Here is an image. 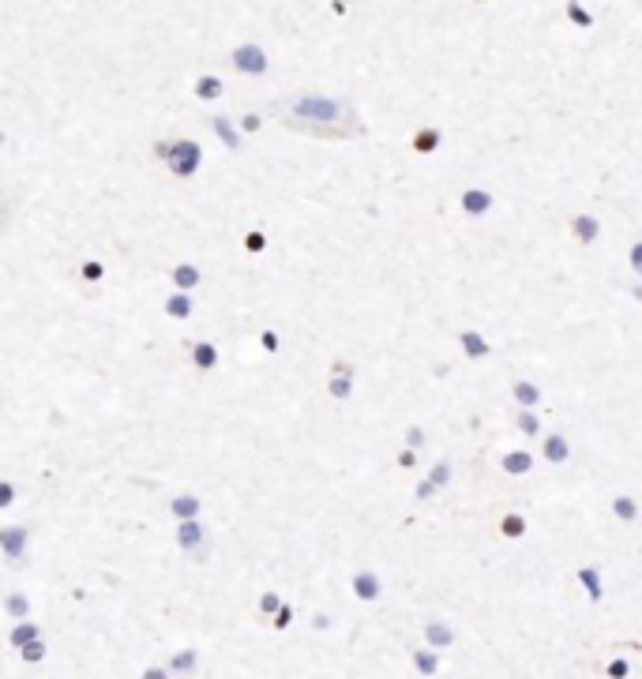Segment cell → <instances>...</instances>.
<instances>
[{
    "label": "cell",
    "instance_id": "obj_6",
    "mask_svg": "<svg viewBox=\"0 0 642 679\" xmlns=\"http://www.w3.org/2000/svg\"><path fill=\"white\" fill-rule=\"evenodd\" d=\"M492 192H484V188H466L462 199H458V207H462V214L466 218H484V214H492Z\"/></svg>",
    "mask_w": 642,
    "mask_h": 679
},
{
    "label": "cell",
    "instance_id": "obj_7",
    "mask_svg": "<svg viewBox=\"0 0 642 679\" xmlns=\"http://www.w3.org/2000/svg\"><path fill=\"white\" fill-rule=\"evenodd\" d=\"M541 455L553 462V465H567V462H571V439L563 435V432H545Z\"/></svg>",
    "mask_w": 642,
    "mask_h": 679
},
{
    "label": "cell",
    "instance_id": "obj_14",
    "mask_svg": "<svg viewBox=\"0 0 642 679\" xmlns=\"http://www.w3.org/2000/svg\"><path fill=\"white\" fill-rule=\"evenodd\" d=\"M425 642L432 649H447V646H455V627L443 623V619H428L425 623Z\"/></svg>",
    "mask_w": 642,
    "mask_h": 679
},
{
    "label": "cell",
    "instance_id": "obj_13",
    "mask_svg": "<svg viewBox=\"0 0 642 679\" xmlns=\"http://www.w3.org/2000/svg\"><path fill=\"white\" fill-rule=\"evenodd\" d=\"M511 394H515V402L522 409H537L545 402V394H541V387H537L533 379H515V383H511Z\"/></svg>",
    "mask_w": 642,
    "mask_h": 679
},
{
    "label": "cell",
    "instance_id": "obj_29",
    "mask_svg": "<svg viewBox=\"0 0 642 679\" xmlns=\"http://www.w3.org/2000/svg\"><path fill=\"white\" fill-rule=\"evenodd\" d=\"M451 473H455V469H451V462H447V458H440V462H432L428 481L436 484V488H447V484H451Z\"/></svg>",
    "mask_w": 642,
    "mask_h": 679
},
{
    "label": "cell",
    "instance_id": "obj_44",
    "mask_svg": "<svg viewBox=\"0 0 642 679\" xmlns=\"http://www.w3.org/2000/svg\"><path fill=\"white\" fill-rule=\"evenodd\" d=\"M413 465H417V450H410V447L398 450V469H413Z\"/></svg>",
    "mask_w": 642,
    "mask_h": 679
},
{
    "label": "cell",
    "instance_id": "obj_19",
    "mask_svg": "<svg viewBox=\"0 0 642 679\" xmlns=\"http://www.w3.org/2000/svg\"><path fill=\"white\" fill-rule=\"evenodd\" d=\"M440 143H443V131H440V128H417L413 139H410L413 154H436Z\"/></svg>",
    "mask_w": 642,
    "mask_h": 679
},
{
    "label": "cell",
    "instance_id": "obj_21",
    "mask_svg": "<svg viewBox=\"0 0 642 679\" xmlns=\"http://www.w3.org/2000/svg\"><path fill=\"white\" fill-rule=\"evenodd\" d=\"M162 312H165L169 319H188V315L195 312V304H192L188 293H169L165 304H162Z\"/></svg>",
    "mask_w": 642,
    "mask_h": 679
},
{
    "label": "cell",
    "instance_id": "obj_12",
    "mask_svg": "<svg viewBox=\"0 0 642 679\" xmlns=\"http://www.w3.org/2000/svg\"><path fill=\"white\" fill-rule=\"evenodd\" d=\"M169 511H173V518H177V522H188V518H200V511H203V499L195 496V491H180V496H173V499H169Z\"/></svg>",
    "mask_w": 642,
    "mask_h": 679
},
{
    "label": "cell",
    "instance_id": "obj_46",
    "mask_svg": "<svg viewBox=\"0 0 642 679\" xmlns=\"http://www.w3.org/2000/svg\"><path fill=\"white\" fill-rule=\"evenodd\" d=\"M139 679H173V672H169V668H147Z\"/></svg>",
    "mask_w": 642,
    "mask_h": 679
},
{
    "label": "cell",
    "instance_id": "obj_42",
    "mask_svg": "<svg viewBox=\"0 0 642 679\" xmlns=\"http://www.w3.org/2000/svg\"><path fill=\"white\" fill-rule=\"evenodd\" d=\"M259 345H263L267 353H278V349H282V342H278V335H274V330H263V335H259Z\"/></svg>",
    "mask_w": 642,
    "mask_h": 679
},
{
    "label": "cell",
    "instance_id": "obj_26",
    "mask_svg": "<svg viewBox=\"0 0 642 679\" xmlns=\"http://www.w3.org/2000/svg\"><path fill=\"white\" fill-rule=\"evenodd\" d=\"M4 612H8V616L16 619V623H19V619H27L31 597H27V593H19V590H16V593H8V597H4Z\"/></svg>",
    "mask_w": 642,
    "mask_h": 679
},
{
    "label": "cell",
    "instance_id": "obj_11",
    "mask_svg": "<svg viewBox=\"0 0 642 679\" xmlns=\"http://www.w3.org/2000/svg\"><path fill=\"white\" fill-rule=\"evenodd\" d=\"M571 237H575V241H579L582 248L597 244V237H601V222H597L594 214H575V218H571Z\"/></svg>",
    "mask_w": 642,
    "mask_h": 679
},
{
    "label": "cell",
    "instance_id": "obj_30",
    "mask_svg": "<svg viewBox=\"0 0 642 679\" xmlns=\"http://www.w3.org/2000/svg\"><path fill=\"white\" fill-rule=\"evenodd\" d=\"M518 432L522 435H545L541 432V417L533 409H518Z\"/></svg>",
    "mask_w": 642,
    "mask_h": 679
},
{
    "label": "cell",
    "instance_id": "obj_34",
    "mask_svg": "<svg viewBox=\"0 0 642 679\" xmlns=\"http://www.w3.org/2000/svg\"><path fill=\"white\" fill-rule=\"evenodd\" d=\"M80 274H83V282H102V278H106V267H102L98 259H87Z\"/></svg>",
    "mask_w": 642,
    "mask_h": 679
},
{
    "label": "cell",
    "instance_id": "obj_45",
    "mask_svg": "<svg viewBox=\"0 0 642 679\" xmlns=\"http://www.w3.org/2000/svg\"><path fill=\"white\" fill-rule=\"evenodd\" d=\"M331 376H357V368H353L349 361H334V364H331Z\"/></svg>",
    "mask_w": 642,
    "mask_h": 679
},
{
    "label": "cell",
    "instance_id": "obj_33",
    "mask_svg": "<svg viewBox=\"0 0 642 679\" xmlns=\"http://www.w3.org/2000/svg\"><path fill=\"white\" fill-rule=\"evenodd\" d=\"M567 19H571L575 26H594V16H589L582 4H567Z\"/></svg>",
    "mask_w": 642,
    "mask_h": 679
},
{
    "label": "cell",
    "instance_id": "obj_1",
    "mask_svg": "<svg viewBox=\"0 0 642 679\" xmlns=\"http://www.w3.org/2000/svg\"><path fill=\"white\" fill-rule=\"evenodd\" d=\"M293 121H305V124H342L349 116V105L342 98H327V94H305V98H293L290 102V113Z\"/></svg>",
    "mask_w": 642,
    "mask_h": 679
},
{
    "label": "cell",
    "instance_id": "obj_2",
    "mask_svg": "<svg viewBox=\"0 0 642 679\" xmlns=\"http://www.w3.org/2000/svg\"><path fill=\"white\" fill-rule=\"evenodd\" d=\"M200 165H203V146L195 143V139H169V158H165V169L173 173V177H180V180H188V177H195L200 173Z\"/></svg>",
    "mask_w": 642,
    "mask_h": 679
},
{
    "label": "cell",
    "instance_id": "obj_27",
    "mask_svg": "<svg viewBox=\"0 0 642 679\" xmlns=\"http://www.w3.org/2000/svg\"><path fill=\"white\" fill-rule=\"evenodd\" d=\"M327 394H331L334 402H349L353 398V376H331L327 379Z\"/></svg>",
    "mask_w": 642,
    "mask_h": 679
},
{
    "label": "cell",
    "instance_id": "obj_28",
    "mask_svg": "<svg viewBox=\"0 0 642 679\" xmlns=\"http://www.w3.org/2000/svg\"><path fill=\"white\" fill-rule=\"evenodd\" d=\"M500 533H504L507 541L526 537V518H522V514H504V518H500Z\"/></svg>",
    "mask_w": 642,
    "mask_h": 679
},
{
    "label": "cell",
    "instance_id": "obj_8",
    "mask_svg": "<svg viewBox=\"0 0 642 679\" xmlns=\"http://www.w3.org/2000/svg\"><path fill=\"white\" fill-rule=\"evenodd\" d=\"M458 345H462L466 361H489L492 357V342L484 338L481 330H462V335H458Z\"/></svg>",
    "mask_w": 642,
    "mask_h": 679
},
{
    "label": "cell",
    "instance_id": "obj_39",
    "mask_svg": "<svg viewBox=\"0 0 642 679\" xmlns=\"http://www.w3.org/2000/svg\"><path fill=\"white\" fill-rule=\"evenodd\" d=\"M436 491H440V488H436V484H432L428 477H425V481L413 488V499H417V503H425V499H432V496H436Z\"/></svg>",
    "mask_w": 642,
    "mask_h": 679
},
{
    "label": "cell",
    "instance_id": "obj_49",
    "mask_svg": "<svg viewBox=\"0 0 642 679\" xmlns=\"http://www.w3.org/2000/svg\"><path fill=\"white\" fill-rule=\"evenodd\" d=\"M567 4H582V0H567Z\"/></svg>",
    "mask_w": 642,
    "mask_h": 679
},
{
    "label": "cell",
    "instance_id": "obj_38",
    "mask_svg": "<svg viewBox=\"0 0 642 679\" xmlns=\"http://www.w3.org/2000/svg\"><path fill=\"white\" fill-rule=\"evenodd\" d=\"M16 503V484L11 481H0V511H8Z\"/></svg>",
    "mask_w": 642,
    "mask_h": 679
},
{
    "label": "cell",
    "instance_id": "obj_16",
    "mask_svg": "<svg viewBox=\"0 0 642 679\" xmlns=\"http://www.w3.org/2000/svg\"><path fill=\"white\" fill-rule=\"evenodd\" d=\"M169 278H173L177 293H192L195 286L203 282V271L195 267V263H177V267H173V274H169Z\"/></svg>",
    "mask_w": 642,
    "mask_h": 679
},
{
    "label": "cell",
    "instance_id": "obj_25",
    "mask_svg": "<svg viewBox=\"0 0 642 679\" xmlns=\"http://www.w3.org/2000/svg\"><path fill=\"white\" fill-rule=\"evenodd\" d=\"M34 638H42V631H38V627H34L31 619H19L16 627H11V634H8V642L16 646V649H23V646H27V642H34Z\"/></svg>",
    "mask_w": 642,
    "mask_h": 679
},
{
    "label": "cell",
    "instance_id": "obj_3",
    "mask_svg": "<svg viewBox=\"0 0 642 679\" xmlns=\"http://www.w3.org/2000/svg\"><path fill=\"white\" fill-rule=\"evenodd\" d=\"M229 64H233L241 75H267L271 57H267V49L259 45V42H241L237 49L229 53Z\"/></svg>",
    "mask_w": 642,
    "mask_h": 679
},
{
    "label": "cell",
    "instance_id": "obj_22",
    "mask_svg": "<svg viewBox=\"0 0 642 679\" xmlns=\"http://www.w3.org/2000/svg\"><path fill=\"white\" fill-rule=\"evenodd\" d=\"M192 90H195V98H200V102H218L226 87H222V79H218V75H200Z\"/></svg>",
    "mask_w": 642,
    "mask_h": 679
},
{
    "label": "cell",
    "instance_id": "obj_36",
    "mask_svg": "<svg viewBox=\"0 0 642 679\" xmlns=\"http://www.w3.org/2000/svg\"><path fill=\"white\" fill-rule=\"evenodd\" d=\"M271 623H274V631H285V627L293 623V608H290V604H282V608L271 616Z\"/></svg>",
    "mask_w": 642,
    "mask_h": 679
},
{
    "label": "cell",
    "instance_id": "obj_15",
    "mask_svg": "<svg viewBox=\"0 0 642 679\" xmlns=\"http://www.w3.org/2000/svg\"><path fill=\"white\" fill-rule=\"evenodd\" d=\"M612 518H616V522H624V526L638 522V499L631 496V491H620V496H612Z\"/></svg>",
    "mask_w": 642,
    "mask_h": 679
},
{
    "label": "cell",
    "instance_id": "obj_48",
    "mask_svg": "<svg viewBox=\"0 0 642 679\" xmlns=\"http://www.w3.org/2000/svg\"><path fill=\"white\" fill-rule=\"evenodd\" d=\"M0 203H11V199H4V195H0ZM8 218H11V207H4V210H0V229H4V225H8Z\"/></svg>",
    "mask_w": 642,
    "mask_h": 679
},
{
    "label": "cell",
    "instance_id": "obj_24",
    "mask_svg": "<svg viewBox=\"0 0 642 679\" xmlns=\"http://www.w3.org/2000/svg\"><path fill=\"white\" fill-rule=\"evenodd\" d=\"M195 664H200V649H180V653L169 657V672L192 675V672H195Z\"/></svg>",
    "mask_w": 642,
    "mask_h": 679
},
{
    "label": "cell",
    "instance_id": "obj_32",
    "mask_svg": "<svg viewBox=\"0 0 642 679\" xmlns=\"http://www.w3.org/2000/svg\"><path fill=\"white\" fill-rule=\"evenodd\" d=\"M267 248V233H259V229H252V233H244V251H252V256H259V251Z\"/></svg>",
    "mask_w": 642,
    "mask_h": 679
},
{
    "label": "cell",
    "instance_id": "obj_35",
    "mask_svg": "<svg viewBox=\"0 0 642 679\" xmlns=\"http://www.w3.org/2000/svg\"><path fill=\"white\" fill-rule=\"evenodd\" d=\"M605 675H609V679H627V675H631V664H627L624 657H616V661H609Z\"/></svg>",
    "mask_w": 642,
    "mask_h": 679
},
{
    "label": "cell",
    "instance_id": "obj_10",
    "mask_svg": "<svg viewBox=\"0 0 642 679\" xmlns=\"http://www.w3.org/2000/svg\"><path fill=\"white\" fill-rule=\"evenodd\" d=\"M379 593H383L379 575H372V570H357V575H353V597H357V601L372 604V601H379Z\"/></svg>",
    "mask_w": 642,
    "mask_h": 679
},
{
    "label": "cell",
    "instance_id": "obj_37",
    "mask_svg": "<svg viewBox=\"0 0 642 679\" xmlns=\"http://www.w3.org/2000/svg\"><path fill=\"white\" fill-rule=\"evenodd\" d=\"M278 608H282V597H278V593H263V597H259V612H263V616H274Z\"/></svg>",
    "mask_w": 642,
    "mask_h": 679
},
{
    "label": "cell",
    "instance_id": "obj_47",
    "mask_svg": "<svg viewBox=\"0 0 642 679\" xmlns=\"http://www.w3.org/2000/svg\"><path fill=\"white\" fill-rule=\"evenodd\" d=\"M154 158H158V162H165V158H169V139H158V143H154Z\"/></svg>",
    "mask_w": 642,
    "mask_h": 679
},
{
    "label": "cell",
    "instance_id": "obj_4",
    "mask_svg": "<svg viewBox=\"0 0 642 679\" xmlns=\"http://www.w3.org/2000/svg\"><path fill=\"white\" fill-rule=\"evenodd\" d=\"M177 548L180 552H195V555H203L207 548H211V537H207V526L200 522V518L177 522Z\"/></svg>",
    "mask_w": 642,
    "mask_h": 679
},
{
    "label": "cell",
    "instance_id": "obj_5",
    "mask_svg": "<svg viewBox=\"0 0 642 679\" xmlns=\"http://www.w3.org/2000/svg\"><path fill=\"white\" fill-rule=\"evenodd\" d=\"M27 544H31V529L27 526H4V529H0V552H4L11 563H23Z\"/></svg>",
    "mask_w": 642,
    "mask_h": 679
},
{
    "label": "cell",
    "instance_id": "obj_40",
    "mask_svg": "<svg viewBox=\"0 0 642 679\" xmlns=\"http://www.w3.org/2000/svg\"><path fill=\"white\" fill-rule=\"evenodd\" d=\"M406 447H410V450L425 447V428H417V424H413V428H406Z\"/></svg>",
    "mask_w": 642,
    "mask_h": 679
},
{
    "label": "cell",
    "instance_id": "obj_17",
    "mask_svg": "<svg viewBox=\"0 0 642 679\" xmlns=\"http://www.w3.org/2000/svg\"><path fill=\"white\" fill-rule=\"evenodd\" d=\"M579 582H582V590L586 597L594 604L605 601V582H601V567H579Z\"/></svg>",
    "mask_w": 642,
    "mask_h": 679
},
{
    "label": "cell",
    "instance_id": "obj_43",
    "mask_svg": "<svg viewBox=\"0 0 642 679\" xmlns=\"http://www.w3.org/2000/svg\"><path fill=\"white\" fill-rule=\"evenodd\" d=\"M259 124H263V116H259V113H244L241 116V131H259Z\"/></svg>",
    "mask_w": 642,
    "mask_h": 679
},
{
    "label": "cell",
    "instance_id": "obj_41",
    "mask_svg": "<svg viewBox=\"0 0 642 679\" xmlns=\"http://www.w3.org/2000/svg\"><path fill=\"white\" fill-rule=\"evenodd\" d=\"M627 263H631V271L642 278V241H635V244H631V251H627Z\"/></svg>",
    "mask_w": 642,
    "mask_h": 679
},
{
    "label": "cell",
    "instance_id": "obj_23",
    "mask_svg": "<svg viewBox=\"0 0 642 679\" xmlns=\"http://www.w3.org/2000/svg\"><path fill=\"white\" fill-rule=\"evenodd\" d=\"M413 668H417V675H436L440 672V653L432 646L413 649Z\"/></svg>",
    "mask_w": 642,
    "mask_h": 679
},
{
    "label": "cell",
    "instance_id": "obj_31",
    "mask_svg": "<svg viewBox=\"0 0 642 679\" xmlns=\"http://www.w3.org/2000/svg\"><path fill=\"white\" fill-rule=\"evenodd\" d=\"M45 653H49V649H45L42 638H34V642H27V646L19 649V657L27 661V664H42V661H45Z\"/></svg>",
    "mask_w": 642,
    "mask_h": 679
},
{
    "label": "cell",
    "instance_id": "obj_9",
    "mask_svg": "<svg viewBox=\"0 0 642 679\" xmlns=\"http://www.w3.org/2000/svg\"><path fill=\"white\" fill-rule=\"evenodd\" d=\"M188 361L195 371H214L218 368V345L214 342H188Z\"/></svg>",
    "mask_w": 642,
    "mask_h": 679
},
{
    "label": "cell",
    "instance_id": "obj_20",
    "mask_svg": "<svg viewBox=\"0 0 642 679\" xmlns=\"http://www.w3.org/2000/svg\"><path fill=\"white\" fill-rule=\"evenodd\" d=\"M500 465L511 477H526L533 469V455H526V450H507V455L500 458Z\"/></svg>",
    "mask_w": 642,
    "mask_h": 679
},
{
    "label": "cell",
    "instance_id": "obj_18",
    "mask_svg": "<svg viewBox=\"0 0 642 679\" xmlns=\"http://www.w3.org/2000/svg\"><path fill=\"white\" fill-rule=\"evenodd\" d=\"M211 128H214V136L222 139V146H226V151H241V146H244L241 131L233 128L229 116H211Z\"/></svg>",
    "mask_w": 642,
    "mask_h": 679
}]
</instances>
